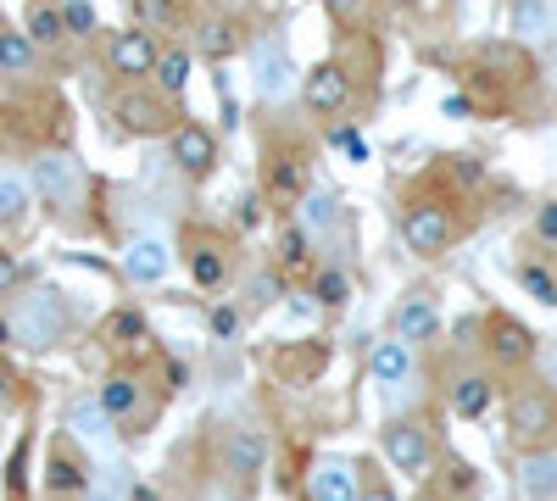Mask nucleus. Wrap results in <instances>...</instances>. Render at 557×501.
<instances>
[{
    "label": "nucleus",
    "mask_w": 557,
    "mask_h": 501,
    "mask_svg": "<svg viewBox=\"0 0 557 501\" xmlns=\"http://www.w3.org/2000/svg\"><path fill=\"white\" fill-rule=\"evenodd\" d=\"M507 440L519 451H546L557 440V390L552 385H513V396H507Z\"/></svg>",
    "instance_id": "obj_1"
},
{
    "label": "nucleus",
    "mask_w": 557,
    "mask_h": 501,
    "mask_svg": "<svg viewBox=\"0 0 557 501\" xmlns=\"http://www.w3.org/2000/svg\"><path fill=\"white\" fill-rule=\"evenodd\" d=\"M12 340L17 346H28V351H45V346H57L62 335H67V301L57 296V290H28V296H17V306H12Z\"/></svg>",
    "instance_id": "obj_2"
},
{
    "label": "nucleus",
    "mask_w": 557,
    "mask_h": 501,
    "mask_svg": "<svg viewBox=\"0 0 557 501\" xmlns=\"http://www.w3.org/2000/svg\"><path fill=\"white\" fill-rule=\"evenodd\" d=\"M401 240H407V251H418V256H441V251L457 240V212H451L446 201H435V196L412 201V206L401 212Z\"/></svg>",
    "instance_id": "obj_3"
},
{
    "label": "nucleus",
    "mask_w": 557,
    "mask_h": 501,
    "mask_svg": "<svg viewBox=\"0 0 557 501\" xmlns=\"http://www.w3.org/2000/svg\"><path fill=\"white\" fill-rule=\"evenodd\" d=\"M28 190H39L57 212H73L84 201V173L67 151H39L34 167H28Z\"/></svg>",
    "instance_id": "obj_4"
},
{
    "label": "nucleus",
    "mask_w": 557,
    "mask_h": 501,
    "mask_svg": "<svg viewBox=\"0 0 557 501\" xmlns=\"http://www.w3.org/2000/svg\"><path fill=\"white\" fill-rule=\"evenodd\" d=\"M380 446H385V463L396 474H430V463H435V440L418 418H391Z\"/></svg>",
    "instance_id": "obj_5"
},
{
    "label": "nucleus",
    "mask_w": 557,
    "mask_h": 501,
    "mask_svg": "<svg viewBox=\"0 0 557 501\" xmlns=\"http://www.w3.org/2000/svg\"><path fill=\"white\" fill-rule=\"evenodd\" d=\"M168 162L184 173V178H207L218 167V134L196 117H178V128L168 134Z\"/></svg>",
    "instance_id": "obj_6"
},
{
    "label": "nucleus",
    "mask_w": 557,
    "mask_h": 501,
    "mask_svg": "<svg viewBox=\"0 0 557 501\" xmlns=\"http://www.w3.org/2000/svg\"><path fill=\"white\" fill-rule=\"evenodd\" d=\"M112 117H117L123 134H139V140H157V134H173L178 128V112L162 96H151V89H128V96H117Z\"/></svg>",
    "instance_id": "obj_7"
},
{
    "label": "nucleus",
    "mask_w": 557,
    "mask_h": 501,
    "mask_svg": "<svg viewBox=\"0 0 557 501\" xmlns=\"http://www.w3.org/2000/svg\"><path fill=\"white\" fill-rule=\"evenodd\" d=\"M485 356L496 362V368H524V362L541 356V346H535V335L519 324V317L491 312L485 317Z\"/></svg>",
    "instance_id": "obj_8"
},
{
    "label": "nucleus",
    "mask_w": 557,
    "mask_h": 501,
    "mask_svg": "<svg viewBox=\"0 0 557 501\" xmlns=\"http://www.w3.org/2000/svg\"><path fill=\"white\" fill-rule=\"evenodd\" d=\"M262 463H268V440H262V429H228V440H223V474H228V485H235L240 496L257 490Z\"/></svg>",
    "instance_id": "obj_9"
},
{
    "label": "nucleus",
    "mask_w": 557,
    "mask_h": 501,
    "mask_svg": "<svg viewBox=\"0 0 557 501\" xmlns=\"http://www.w3.org/2000/svg\"><path fill=\"white\" fill-rule=\"evenodd\" d=\"M301 101L323 117H341L351 107V73L341 62H318L307 78H301Z\"/></svg>",
    "instance_id": "obj_10"
},
{
    "label": "nucleus",
    "mask_w": 557,
    "mask_h": 501,
    "mask_svg": "<svg viewBox=\"0 0 557 501\" xmlns=\"http://www.w3.org/2000/svg\"><path fill=\"white\" fill-rule=\"evenodd\" d=\"M157 39L146 34V28H117L112 39H107V62H112V73L117 78H151L157 73Z\"/></svg>",
    "instance_id": "obj_11"
},
{
    "label": "nucleus",
    "mask_w": 557,
    "mask_h": 501,
    "mask_svg": "<svg viewBox=\"0 0 557 501\" xmlns=\"http://www.w3.org/2000/svg\"><path fill=\"white\" fill-rule=\"evenodd\" d=\"M251 73H257V96L262 101H290L296 96V62H290L285 45H257Z\"/></svg>",
    "instance_id": "obj_12"
},
{
    "label": "nucleus",
    "mask_w": 557,
    "mask_h": 501,
    "mask_svg": "<svg viewBox=\"0 0 557 501\" xmlns=\"http://www.w3.org/2000/svg\"><path fill=\"white\" fill-rule=\"evenodd\" d=\"M435 335H441V301H435L430 290H407V296L396 301V340L424 346V340H435Z\"/></svg>",
    "instance_id": "obj_13"
},
{
    "label": "nucleus",
    "mask_w": 557,
    "mask_h": 501,
    "mask_svg": "<svg viewBox=\"0 0 557 501\" xmlns=\"http://www.w3.org/2000/svg\"><path fill=\"white\" fill-rule=\"evenodd\" d=\"M307 496L312 501H357L362 496L357 463L351 458H318L312 474H307Z\"/></svg>",
    "instance_id": "obj_14"
},
{
    "label": "nucleus",
    "mask_w": 557,
    "mask_h": 501,
    "mask_svg": "<svg viewBox=\"0 0 557 501\" xmlns=\"http://www.w3.org/2000/svg\"><path fill=\"white\" fill-rule=\"evenodd\" d=\"M168 267H173V246L162 240V235H139V240H128V251H123V273L134 285H162L168 279Z\"/></svg>",
    "instance_id": "obj_15"
},
{
    "label": "nucleus",
    "mask_w": 557,
    "mask_h": 501,
    "mask_svg": "<svg viewBox=\"0 0 557 501\" xmlns=\"http://www.w3.org/2000/svg\"><path fill=\"white\" fill-rule=\"evenodd\" d=\"M368 379L380 390H401L412 379V346L407 340H374V351H368Z\"/></svg>",
    "instance_id": "obj_16"
},
{
    "label": "nucleus",
    "mask_w": 557,
    "mask_h": 501,
    "mask_svg": "<svg viewBox=\"0 0 557 501\" xmlns=\"http://www.w3.org/2000/svg\"><path fill=\"white\" fill-rule=\"evenodd\" d=\"M491 401H496V379L491 374H480V368L451 374V413L457 418H485Z\"/></svg>",
    "instance_id": "obj_17"
},
{
    "label": "nucleus",
    "mask_w": 557,
    "mask_h": 501,
    "mask_svg": "<svg viewBox=\"0 0 557 501\" xmlns=\"http://www.w3.org/2000/svg\"><path fill=\"white\" fill-rule=\"evenodd\" d=\"M519 490L530 501H557V451H519Z\"/></svg>",
    "instance_id": "obj_18"
},
{
    "label": "nucleus",
    "mask_w": 557,
    "mask_h": 501,
    "mask_svg": "<svg viewBox=\"0 0 557 501\" xmlns=\"http://www.w3.org/2000/svg\"><path fill=\"white\" fill-rule=\"evenodd\" d=\"M268 190L278 201H301L307 196V156L301 151H273L268 156Z\"/></svg>",
    "instance_id": "obj_19"
},
{
    "label": "nucleus",
    "mask_w": 557,
    "mask_h": 501,
    "mask_svg": "<svg viewBox=\"0 0 557 501\" xmlns=\"http://www.w3.org/2000/svg\"><path fill=\"white\" fill-rule=\"evenodd\" d=\"M67 429H73L78 446H107V440H112V418H107V406H101L96 396H78V401L67 406Z\"/></svg>",
    "instance_id": "obj_20"
},
{
    "label": "nucleus",
    "mask_w": 557,
    "mask_h": 501,
    "mask_svg": "<svg viewBox=\"0 0 557 501\" xmlns=\"http://www.w3.org/2000/svg\"><path fill=\"white\" fill-rule=\"evenodd\" d=\"M519 39H557V0H513V12H507Z\"/></svg>",
    "instance_id": "obj_21"
},
{
    "label": "nucleus",
    "mask_w": 557,
    "mask_h": 501,
    "mask_svg": "<svg viewBox=\"0 0 557 501\" xmlns=\"http://www.w3.org/2000/svg\"><path fill=\"white\" fill-rule=\"evenodd\" d=\"M240 45H246V34H240L235 17H207V23L196 28V51H201L207 62H228Z\"/></svg>",
    "instance_id": "obj_22"
},
{
    "label": "nucleus",
    "mask_w": 557,
    "mask_h": 501,
    "mask_svg": "<svg viewBox=\"0 0 557 501\" xmlns=\"http://www.w3.org/2000/svg\"><path fill=\"white\" fill-rule=\"evenodd\" d=\"M45 490H51V496H78V490H89L84 463L67 458V451H51V463H45Z\"/></svg>",
    "instance_id": "obj_23"
},
{
    "label": "nucleus",
    "mask_w": 557,
    "mask_h": 501,
    "mask_svg": "<svg viewBox=\"0 0 557 501\" xmlns=\"http://www.w3.org/2000/svg\"><path fill=\"white\" fill-rule=\"evenodd\" d=\"M96 401L107 406V418L117 424V418H128L134 406H139V379L134 374H107V385L96 390Z\"/></svg>",
    "instance_id": "obj_24"
},
{
    "label": "nucleus",
    "mask_w": 557,
    "mask_h": 501,
    "mask_svg": "<svg viewBox=\"0 0 557 501\" xmlns=\"http://www.w3.org/2000/svg\"><path fill=\"white\" fill-rule=\"evenodd\" d=\"M23 217H28V178L0 167V229H17Z\"/></svg>",
    "instance_id": "obj_25"
},
{
    "label": "nucleus",
    "mask_w": 557,
    "mask_h": 501,
    "mask_svg": "<svg viewBox=\"0 0 557 501\" xmlns=\"http://www.w3.org/2000/svg\"><path fill=\"white\" fill-rule=\"evenodd\" d=\"M134 23L146 28V34H173V28H184V7L178 0H134Z\"/></svg>",
    "instance_id": "obj_26"
},
{
    "label": "nucleus",
    "mask_w": 557,
    "mask_h": 501,
    "mask_svg": "<svg viewBox=\"0 0 557 501\" xmlns=\"http://www.w3.org/2000/svg\"><path fill=\"white\" fill-rule=\"evenodd\" d=\"M157 84H162V96L173 101V96H184V84H190V51H178V45H168V51L157 57V73H151Z\"/></svg>",
    "instance_id": "obj_27"
},
{
    "label": "nucleus",
    "mask_w": 557,
    "mask_h": 501,
    "mask_svg": "<svg viewBox=\"0 0 557 501\" xmlns=\"http://www.w3.org/2000/svg\"><path fill=\"white\" fill-rule=\"evenodd\" d=\"M190 279H196L201 290H218V285L228 279V256H223V246H196V251H190Z\"/></svg>",
    "instance_id": "obj_28"
},
{
    "label": "nucleus",
    "mask_w": 557,
    "mask_h": 501,
    "mask_svg": "<svg viewBox=\"0 0 557 501\" xmlns=\"http://www.w3.org/2000/svg\"><path fill=\"white\" fill-rule=\"evenodd\" d=\"M34 57H39V45L17 28L0 34V73H34Z\"/></svg>",
    "instance_id": "obj_29"
},
{
    "label": "nucleus",
    "mask_w": 557,
    "mask_h": 501,
    "mask_svg": "<svg viewBox=\"0 0 557 501\" xmlns=\"http://www.w3.org/2000/svg\"><path fill=\"white\" fill-rule=\"evenodd\" d=\"M307 296H312L323 312H330V306H346V301H351V279H346L341 267H323L318 279H312V290H307Z\"/></svg>",
    "instance_id": "obj_30"
},
{
    "label": "nucleus",
    "mask_w": 557,
    "mask_h": 501,
    "mask_svg": "<svg viewBox=\"0 0 557 501\" xmlns=\"http://www.w3.org/2000/svg\"><path fill=\"white\" fill-rule=\"evenodd\" d=\"M107 340H112V346H146L151 329H146V317H139L134 306H123V312L107 317Z\"/></svg>",
    "instance_id": "obj_31"
},
{
    "label": "nucleus",
    "mask_w": 557,
    "mask_h": 501,
    "mask_svg": "<svg viewBox=\"0 0 557 501\" xmlns=\"http://www.w3.org/2000/svg\"><path fill=\"white\" fill-rule=\"evenodd\" d=\"M441 485H446V496H457V501H474V496H480V474H474L469 463H462V458H446Z\"/></svg>",
    "instance_id": "obj_32"
},
{
    "label": "nucleus",
    "mask_w": 557,
    "mask_h": 501,
    "mask_svg": "<svg viewBox=\"0 0 557 501\" xmlns=\"http://www.w3.org/2000/svg\"><path fill=\"white\" fill-rule=\"evenodd\" d=\"M330 223H335V196L307 190L301 196V229H330Z\"/></svg>",
    "instance_id": "obj_33"
},
{
    "label": "nucleus",
    "mask_w": 557,
    "mask_h": 501,
    "mask_svg": "<svg viewBox=\"0 0 557 501\" xmlns=\"http://www.w3.org/2000/svg\"><path fill=\"white\" fill-rule=\"evenodd\" d=\"M519 285H524V290H530V296H535L541 306H557V279H552V273H546V267H535V262H524V267H519Z\"/></svg>",
    "instance_id": "obj_34"
},
{
    "label": "nucleus",
    "mask_w": 557,
    "mask_h": 501,
    "mask_svg": "<svg viewBox=\"0 0 557 501\" xmlns=\"http://www.w3.org/2000/svg\"><path fill=\"white\" fill-rule=\"evenodd\" d=\"M67 34V23H62V12H51V7H39L34 17H28V39L34 45H57Z\"/></svg>",
    "instance_id": "obj_35"
},
{
    "label": "nucleus",
    "mask_w": 557,
    "mask_h": 501,
    "mask_svg": "<svg viewBox=\"0 0 557 501\" xmlns=\"http://www.w3.org/2000/svg\"><path fill=\"white\" fill-rule=\"evenodd\" d=\"M451 178H457L462 190H474V185H485V162L462 151V156H451Z\"/></svg>",
    "instance_id": "obj_36"
},
{
    "label": "nucleus",
    "mask_w": 557,
    "mask_h": 501,
    "mask_svg": "<svg viewBox=\"0 0 557 501\" xmlns=\"http://www.w3.org/2000/svg\"><path fill=\"white\" fill-rule=\"evenodd\" d=\"M62 23H67V34H96V12H89V0H67Z\"/></svg>",
    "instance_id": "obj_37"
},
{
    "label": "nucleus",
    "mask_w": 557,
    "mask_h": 501,
    "mask_svg": "<svg viewBox=\"0 0 557 501\" xmlns=\"http://www.w3.org/2000/svg\"><path fill=\"white\" fill-rule=\"evenodd\" d=\"M307 229H296V223H290V229H285V251H278V262H285V267H307Z\"/></svg>",
    "instance_id": "obj_38"
},
{
    "label": "nucleus",
    "mask_w": 557,
    "mask_h": 501,
    "mask_svg": "<svg viewBox=\"0 0 557 501\" xmlns=\"http://www.w3.org/2000/svg\"><path fill=\"white\" fill-rule=\"evenodd\" d=\"M530 229H535L541 246H557V201H541V206H535V223H530Z\"/></svg>",
    "instance_id": "obj_39"
},
{
    "label": "nucleus",
    "mask_w": 557,
    "mask_h": 501,
    "mask_svg": "<svg viewBox=\"0 0 557 501\" xmlns=\"http://www.w3.org/2000/svg\"><path fill=\"white\" fill-rule=\"evenodd\" d=\"M17 285H23V262L12 251H0V296H12Z\"/></svg>",
    "instance_id": "obj_40"
},
{
    "label": "nucleus",
    "mask_w": 557,
    "mask_h": 501,
    "mask_svg": "<svg viewBox=\"0 0 557 501\" xmlns=\"http://www.w3.org/2000/svg\"><path fill=\"white\" fill-rule=\"evenodd\" d=\"M273 290H278V273H257V285H246L251 301H273Z\"/></svg>",
    "instance_id": "obj_41"
},
{
    "label": "nucleus",
    "mask_w": 557,
    "mask_h": 501,
    "mask_svg": "<svg viewBox=\"0 0 557 501\" xmlns=\"http://www.w3.org/2000/svg\"><path fill=\"white\" fill-rule=\"evenodd\" d=\"M541 385H552V390H557V340L541 351Z\"/></svg>",
    "instance_id": "obj_42"
},
{
    "label": "nucleus",
    "mask_w": 557,
    "mask_h": 501,
    "mask_svg": "<svg viewBox=\"0 0 557 501\" xmlns=\"http://www.w3.org/2000/svg\"><path fill=\"white\" fill-rule=\"evenodd\" d=\"M357 501H396V490H391V485H362Z\"/></svg>",
    "instance_id": "obj_43"
},
{
    "label": "nucleus",
    "mask_w": 557,
    "mask_h": 501,
    "mask_svg": "<svg viewBox=\"0 0 557 501\" xmlns=\"http://www.w3.org/2000/svg\"><path fill=\"white\" fill-rule=\"evenodd\" d=\"M323 7H330L335 17H357V7H362V0H323Z\"/></svg>",
    "instance_id": "obj_44"
},
{
    "label": "nucleus",
    "mask_w": 557,
    "mask_h": 501,
    "mask_svg": "<svg viewBox=\"0 0 557 501\" xmlns=\"http://www.w3.org/2000/svg\"><path fill=\"white\" fill-rule=\"evenodd\" d=\"M212 329L218 335H235V312H212Z\"/></svg>",
    "instance_id": "obj_45"
},
{
    "label": "nucleus",
    "mask_w": 557,
    "mask_h": 501,
    "mask_svg": "<svg viewBox=\"0 0 557 501\" xmlns=\"http://www.w3.org/2000/svg\"><path fill=\"white\" fill-rule=\"evenodd\" d=\"M257 217H262V206L257 201H240V223H246V229H257Z\"/></svg>",
    "instance_id": "obj_46"
},
{
    "label": "nucleus",
    "mask_w": 557,
    "mask_h": 501,
    "mask_svg": "<svg viewBox=\"0 0 557 501\" xmlns=\"http://www.w3.org/2000/svg\"><path fill=\"white\" fill-rule=\"evenodd\" d=\"M0 346H12V324H7V317H0Z\"/></svg>",
    "instance_id": "obj_47"
},
{
    "label": "nucleus",
    "mask_w": 557,
    "mask_h": 501,
    "mask_svg": "<svg viewBox=\"0 0 557 501\" xmlns=\"http://www.w3.org/2000/svg\"><path fill=\"white\" fill-rule=\"evenodd\" d=\"M396 7H424V0H396Z\"/></svg>",
    "instance_id": "obj_48"
},
{
    "label": "nucleus",
    "mask_w": 557,
    "mask_h": 501,
    "mask_svg": "<svg viewBox=\"0 0 557 501\" xmlns=\"http://www.w3.org/2000/svg\"><path fill=\"white\" fill-rule=\"evenodd\" d=\"M552 84H557V51H552Z\"/></svg>",
    "instance_id": "obj_49"
},
{
    "label": "nucleus",
    "mask_w": 557,
    "mask_h": 501,
    "mask_svg": "<svg viewBox=\"0 0 557 501\" xmlns=\"http://www.w3.org/2000/svg\"><path fill=\"white\" fill-rule=\"evenodd\" d=\"M418 501H441V496H418Z\"/></svg>",
    "instance_id": "obj_50"
}]
</instances>
